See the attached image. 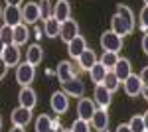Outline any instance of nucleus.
Listing matches in <instances>:
<instances>
[{"label": "nucleus", "instance_id": "f257e3e1", "mask_svg": "<svg viewBox=\"0 0 148 132\" xmlns=\"http://www.w3.org/2000/svg\"><path fill=\"white\" fill-rule=\"evenodd\" d=\"M36 77V67L30 65L28 61H22L16 65V81L20 87H28Z\"/></svg>", "mask_w": 148, "mask_h": 132}, {"label": "nucleus", "instance_id": "f03ea898", "mask_svg": "<svg viewBox=\"0 0 148 132\" xmlns=\"http://www.w3.org/2000/svg\"><path fill=\"white\" fill-rule=\"evenodd\" d=\"M101 47L105 49V51H121L123 49V38L121 36H116V34L113 32V30H107V32L101 34Z\"/></svg>", "mask_w": 148, "mask_h": 132}, {"label": "nucleus", "instance_id": "7ed1b4c3", "mask_svg": "<svg viewBox=\"0 0 148 132\" xmlns=\"http://www.w3.org/2000/svg\"><path fill=\"white\" fill-rule=\"evenodd\" d=\"M93 101L99 109H109L111 107V101H113V93L105 87L103 83L95 85V93H93Z\"/></svg>", "mask_w": 148, "mask_h": 132}, {"label": "nucleus", "instance_id": "20e7f679", "mask_svg": "<svg viewBox=\"0 0 148 132\" xmlns=\"http://www.w3.org/2000/svg\"><path fill=\"white\" fill-rule=\"evenodd\" d=\"M20 12H22V22L28 26V24H36L42 16H40V6L38 2H26L24 6H20Z\"/></svg>", "mask_w": 148, "mask_h": 132}, {"label": "nucleus", "instance_id": "39448f33", "mask_svg": "<svg viewBox=\"0 0 148 132\" xmlns=\"http://www.w3.org/2000/svg\"><path fill=\"white\" fill-rule=\"evenodd\" d=\"M49 107H51V110H53L56 114H63V112H67V109H69L67 95H65L63 91H56V93H51Z\"/></svg>", "mask_w": 148, "mask_h": 132}, {"label": "nucleus", "instance_id": "423d86ee", "mask_svg": "<svg viewBox=\"0 0 148 132\" xmlns=\"http://www.w3.org/2000/svg\"><path fill=\"white\" fill-rule=\"evenodd\" d=\"M51 16H53L59 24L69 20V18H71V4H69V0H57V2H53V6H51Z\"/></svg>", "mask_w": 148, "mask_h": 132}, {"label": "nucleus", "instance_id": "0eeeda50", "mask_svg": "<svg viewBox=\"0 0 148 132\" xmlns=\"http://www.w3.org/2000/svg\"><path fill=\"white\" fill-rule=\"evenodd\" d=\"M75 36H79V24L75 22V20H65V22H61V26H59V38L65 42V44H69Z\"/></svg>", "mask_w": 148, "mask_h": 132}, {"label": "nucleus", "instance_id": "6e6552de", "mask_svg": "<svg viewBox=\"0 0 148 132\" xmlns=\"http://www.w3.org/2000/svg\"><path fill=\"white\" fill-rule=\"evenodd\" d=\"M61 87H63V93L67 97H77V99H81L83 93H85V85H83V81L79 77H73V79H69V81H65V83H61Z\"/></svg>", "mask_w": 148, "mask_h": 132}, {"label": "nucleus", "instance_id": "1a4fd4ad", "mask_svg": "<svg viewBox=\"0 0 148 132\" xmlns=\"http://www.w3.org/2000/svg\"><path fill=\"white\" fill-rule=\"evenodd\" d=\"M95 110H97V105H95V101L87 99V97H81L79 103H77V114H79L81 120H91V116L95 114Z\"/></svg>", "mask_w": 148, "mask_h": 132}, {"label": "nucleus", "instance_id": "9d476101", "mask_svg": "<svg viewBox=\"0 0 148 132\" xmlns=\"http://www.w3.org/2000/svg\"><path fill=\"white\" fill-rule=\"evenodd\" d=\"M10 118H12V126H22V128H26L30 124V120H32V110L24 109V107H16V109L12 110Z\"/></svg>", "mask_w": 148, "mask_h": 132}, {"label": "nucleus", "instance_id": "9b49d317", "mask_svg": "<svg viewBox=\"0 0 148 132\" xmlns=\"http://www.w3.org/2000/svg\"><path fill=\"white\" fill-rule=\"evenodd\" d=\"M2 20H4L6 26H10V28L18 26V24H24L22 22V12H20V6H8V4H6V8L2 10Z\"/></svg>", "mask_w": 148, "mask_h": 132}, {"label": "nucleus", "instance_id": "f8f14e48", "mask_svg": "<svg viewBox=\"0 0 148 132\" xmlns=\"http://www.w3.org/2000/svg\"><path fill=\"white\" fill-rule=\"evenodd\" d=\"M18 103H20V107L24 109H34L36 105H38V97H36V91L30 85L28 87H22L20 89V93H18Z\"/></svg>", "mask_w": 148, "mask_h": 132}, {"label": "nucleus", "instance_id": "ddd939ff", "mask_svg": "<svg viewBox=\"0 0 148 132\" xmlns=\"http://www.w3.org/2000/svg\"><path fill=\"white\" fill-rule=\"evenodd\" d=\"M89 124H91V128H95V130L107 132V128H109V112H107V109H97L95 110V114L91 116Z\"/></svg>", "mask_w": 148, "mask_h": 132}, {"label": "nucleus", "instance_id": "4468645a", "mask_svg": "<svg viewBox=\"0 0 148 132\" xmlns=\"http://www.w3.org/2000/svg\"><path fill=\"white\" fill-rule=\"evenodd\" d=\"M0 57H2V61L8 67H16L20 63V49H18V45H14V44L6 45L4 51L0 53Z\"/></svg>", "mask_w": 148, "mask_h": 132}, {"label": "nucleus", "instance_id": "2eb2a0df", "mask_svg": "<svg viewBox=\"0 0 148 132\" xmlns=\"http://www.w3.org/2000/svg\"><path fill=\"white\" fill-rule=\"evenodd\" d=\"M113 73L116 75V79L123 83V81H126V79L132 75V67H130V61L128 59H125V57H121L119 61H116V65L113 67Z\"/></svg>", "mask_w": 148, "mask_h": 132}, {"label": "nucleus", "instance_id": "dca6fc26", "mask_svg": "<svg viewBox=\"0 0 148 132\" xmlns=\"http://www.w3.org/2000/svg\"><path fill=\"white\" fill-rule=\"evenodd\" d=\"M85 49H87V42H85L83 36H75L67 44V53H69V57H73V59H77Z\"/></svg>", "mask_w": 148, "mask_h": 132}, {"label": "nucleus", "instance_id": "f3484780", "mask_svg": "<svg viewBox=\"0 0 148 132\" xmlns=\"http://www.w3.org/2000/svg\"><path fill=\"white\" fill-rule=\"evenodd\" d=\"M123 85H125V93L128 95V97H136V95H140V91H142V81H140V77L138 75H130V77L126 79V81H123Z\"/></svg>", "mask_w": 148, "mask_h": 132}, {"label": "nucleus", "instance_id": "a211bd4d", "mask_svg": "<svg viewBox=\"0 0 148 132\" xmlns=\"http://www.w3.org/2000/svg\"><path fill=\"white\" fill-rule=\"evenodd\" d=\"M28 38H30V30H28V26L26 24H18V26H14L12 28V44L14 45H24L28 42Z\"/></svg>", "mask_w": 148, "mask_h": 132}, {"label": "nucleus", "instance_id": "6ab92c4d", "mask_svg": "<svg viewBox=\"0 0 148 132\" xmlns=\"http://www.w3.org/2000/svg\"><path fill=\"white\" fill-rule=\"evenodd\" d=\"M97 61H99V59H97V53L93 51L91 47H87V49H85V51L77 57V63H79V67L83 69V71H89V69H91Z\"/></svg>", "mask_w": 148, "mask_h": 132}, {"label": "nucleus", "instance_id": "aec40b11", "mask_svg": "<svg viewBox=\"0 0 148 132\" xmlns=\"http://www.w3.org/2000/svg\"><path fill=\"white\" fill-rule=\"evenodd\" d=\"M42 59H44V47L40 44H32L26 51V61L36 67L38 63H42Z\"/></svg>", "mask_w": 148, "mask_h": 132}, {"label": "nucleus", "instance_id": "412c9836", "mask_svg": "<svg viewBox=\"0 0 148 132\" xmlns=\"http://www.w3.org/2000/svg\"><path fill=\"white\" fill-rule=\"evenodd\" d=\"M57 79H59V83H65V81H69V79L77 77L75 75V71H73V63L71 61H61L59 65H57Z\"/></svg>", "mask_w": 148, "mask_h": 132}, {"label": "nucleus", "instance_id": "4be33fe9", "mask_svg": "<svg viewBox=\"0 0 148 132\" xmlns=\"http://www.w3.org/2000/svg\"><path fill=\"white\" fill-rule=\"evenodd\" d=\"M111 30H113L116 36H121V38H125V36H128L130 34V30H128V26H126V22L119 16V14H114L113 18H111Z\"/></svg>", "mask_w": 148, "mask_h": 132}, {"label": "nucleus", "instance_id": "5701e85b", "mask_svg": "<svg viewBox=\"0 0 148 132\" xmlns=\"http://www.w3.org/2000/svg\"><path fill=\"white\" fill-rule=\"evenodd\" d=\"M116 14L123 18L126 22V26H128V30H130V34L134 32V14H132V10L126 6V4H119L116 6Z\"/></svg>", "mask_w": 148, "mask_h": 132}, {"label": "nucleus", "instance_id": "b1692460", "mask_svg": "<svg viewBox=\"0 0 148 132\" xmlns=\"http://www.w3.org/2000/svg\"><path fill=\"white\" fill-rule=\"evenodd\" d=\"M59 26L61 24L57 22L53 16H49V18L44 20V34H46L47 38H57L59 36Z\"/></svg>", "mask_w": 148, "mask_h": 132}, {"label": "nucleus", "instance_id": "393cba45", "mask_svg": "<svg viewBox=\"0 0 148 132\" xmlns=\"http://www.w3.org/2000/svg\"><path fill=\"white\" fill-rule=\"evenodd\" d=\"M121 57L116 51H103L101 59H99V63H103V67L107 69V71H113V67L116 65V61H119Z\"/></svg>", "mask_w": 148, "mask_h": 132}, {"label": "nucleus", "instance_id": "a878e982", "mask_svg": "<svg viewBox=\"0 0 148 132\" xmlns=\"http://www.w3.org/2000/svg\"><path fill=\"white\" fill-rule=\"evenodd\" d=\"M51 126H53V118H51L49 114H44V112H42V114L36 118V132H49Z\"/></svg>", "mask_w": 148, "mask_h": 132}, {"label": "nucleus", "instance_id": "bb28decb", "mask_svg": "<svg viewBox=\"0 0 148 132\" xmlns=\"http://www.w3.org/2000/svg\"><path fill=\"white\" fill-rule=\"evenodd\" d=\"M105 75H107V69H105V67H103V63H99V61H97V63L89 69V77H91V81L95 83V85L103 83Z\"/></svg>", "mask_w": 148, "mask_h": 132}, {"label": "nucleus", "instance_id": "cd10ccee", "mask_svg": "<svg viewBox=\"0 0 148 132\" xmlns=\"http://www.w3.org/2000/svg\"><path fill=\"white\" fill-rule=\"evenodd\" d=\"M103 85L109 89L111 93H114V91L119 89V85H121V81L116 79V75H114L113 71H107V75H105V79H103Z\"/></svg>", "mask_w": 148, "mask_h": 132}, {"label": "nucleus", "instance_id": "c85d7f7f", "mask_svg": "<svg viewBox=\"0 0 148 132\" xmlns=\"http://www.w3.org/2000/svg\"><path fill=\"white\" fill-rule=\"evenodd\" d=\"M128 128H130V132H146V128H144V120H142V114H134V116L128 120Z\"/></svg>", "mask_w": 148, "mask_h": 132}, {"label": "nucleus", "instance_id": "c756f323", "mask_svg": "<svg viewBox=\"0 0 148 132\" xmlns=\"http://www.w3.org/2000/svg\"><path fill=\"white\" fill-rule=\"evenodd\" d=\"M38 6H40V16L46 20V18H49L51 16V0H42V2H38Z\"/></svg>", "mask_w": 148, "mask_h": 132}, {"label": "nucleus", "instance_id": "7c9ffc66", "mask_svg": "<svg viewBox=\"0 0 148 132\" xmlns=\"http://www.w3.org/2000/svg\"><path fill=\"white\" fill-rule=\"evenodd\" d=\"M71 132H91V124H89L87 120L77 118V120L71 124Z\"/></svg>", "mask_w": 148, "mask_h": 132}, {"label": "nucleus", "instance_id": "2f4dec72", "mask_svg": "<svg viewBox=\"0 0 148 132\" xmlns=\"http://www.w3.org/2000/svg\"><path fill=\"white\" fill-rule=\"evenodd\" d=\"M0 40L4 42V45H10L12 44V28H10V26L4 24V26L0 28Z\"/></svg>", "mask_w": 148, "mask_h": 132}, {"label": "nucleus", "instance_id": "473e14b6", "mask_svg": "<svg viewBox=\"0 0 148 132\" xmlns=\"http://www.w3.org/2000/svg\"><path fill=\"white\" fill-rule=\"evenodd\" d=\"M140 26H142V30H148V6L146 4L140 10Z\"/></svg>", "mask_w": 148, "mask_h": 132}, {"label": "nucleus", "instance_id": "72a5a7b5", "mask_svg": "<svg viewBox=\"0 0 148 132\" xmlns=\"http://www.w3.org/2000/svg\"><path fill=\"white\" fill-rule=\"evenodd\" d=\"M138 77H140V81H142V85H148V65L140 71V75H138Z\"/></svg>", "mask_w": 148, "mask_h": 132}, {"label": "nucleus", "instance_id": "f704fd0d", "mask_svg": "<svg viewBox=\"0 0 148 132\" xmlns=\"http://www.w3.org/2000/svg\"><path fill=\"white\" fill-rule=\"evenodd\" d=\"M49 132H65V128L59 124V120H53V126H51V130Z\"/></svg>", "mask_w": 148, "mask_h": 132}, {"label": "nucleus", "instance_id": "c9c22d12", "mask_svg": "<svg viewBox=\"0 0 148 132\" xmlns=\"http://www.w3.org/2000/svg\"><path fill=\"white\" fill-rule=\"evenodd\" d=\"M6 71H8V65H6V63L2 61V57H0V79L6 75Z\"/></svg>", "mask_w": 148, "mask_h": 132}, {"label": "nucleus", "instance_id": "e433bc0d", "mask_svg": "<svg viewBox=\"0 0 148 132\" xmlns=\"http://www.w3.org/2000/svg\"><path fill=\"white\" fill-rule=\"evenodd\" d=\"M142 51L148 55V34H144V38H142Z\"/></svg>", "mask_w": 148, "mask_h": 132}, {"label": "nucleus", "instance_id": "4c0bfd02", "mask_svg": "<svg viewBox=\"0 0 148 132\" xmlns=\"http://www.w3.org/2000/svg\"><path fill=\"white\" fill-rule=\"evenodd\" d=\"M114 132H130V128H128V124H119Z\"/></svg>", "mask_w": 148, "mask_h": 132}, {"label": "nucleus", "instance_id": "58836bf2", "mask_svg": "<svg viewBox=\"0 0 148 132\" xmlns=\"http://www.w3.org/2000/svg\"><path fill=\"white\" fill-rule=\"evenodd\" d=\"M4 2H6L8 6H20V4H22L24 0H4Z\"/></svg>", "mask_w": 148, "mask_h": 132}, {"label": "nucleus", "instance_id": "ea45409f", "mask_svg": "<svg viewBox=\"0 0 148 132\" xmlns=\"http://www.w3.org/2000/svg\"><path fill=\"white\" fill-rule=\"evenodd\" d=\"M140 95H142V97H144V99L148 101V85H144V87H142V91H140Z\"/></svg>", "mask_w": 148, "mask_h": 132}, {"label": "nucleus", "instance_id": "a19ab883", "mask_svg": "<svg viewBox=\"0 0 148 132\" xmlns=\"http://www.w3.org/2000/svg\"><path fill=\"white\" fill-rule=\"evenodd\" d=\"M142 120H144V128H146V132H148V110L142 114Z\"/></svg>", "mask_w": 148, "mask_h": 132}, {"label": "nucleus", "instance_id": "79ce46f5", "mask_svg": "<svg viewBox=\"0 0 148 132\" xmlns=\"http://www.w3.org/2000/svg\"><path fill=\"white\" fill-rule=\"evenodd\" d=\"M10 132H26V130H24L22 126H12V128H10Z\"/></svg>", "mask_w": 148, "mask_h": 132}, {"label": "nucleus", "instance_id": "37998d69", "mask_svg": "<svg viewBox=\"0 0 148 132\" xmlns=\"http://www.w3.org/2000/svg\"><path fill=\"white\" fill-rule=\"evenodd\" d=\"M4 47H6V45H4V42H2V40H0V53L4 51Z\"/></svg>", "mask_w": 148, "mask_h": 132}, {"label": "nucleus", "instance_id": "c03bdc74", "mask_svg": "<svg viewBox=\"0 0 148 132\" xmlns=\"http://www.w3.org/2000/svg\"><path fill=\"white\" fill-rule=\"evenodd\" d=\"M0 22H2V8H0Z\"/></svg>", "mask_w": 148, "mask_h": 132}, {"label": "nucleus", "instance_id": "a18cd8bd", "mask_svg": "<svg viewBox=\"0 0 148 132\" xmlns=\"http://www.w3.org/2000/svg\"><path fill=\"white\" fill-rule=\"evenodd\" d=\"M0 128H2V118H0Z\"/></svg>", "mask_w": 148, "mask_h": 132}, {"label": "nucleus", "instance_id": "49530a36", "mask_svg": "<svg viewBox=\"0 0 148 132\" xmlns=\"http://www.w3.org/2000/svg\"><path fill=\"white\" fill-rule=\"evenodd\" d=\"M144 4H146V6H148V0H144Z\"/></svg>", "mask_w": 148, "mask_h": 132}, {"label": "nucleus", "instance_id": "de8ad7c7", "mask_svg": "<svg viewBox=\"0 0 148 132\" xmlns=\"http://www.w3.org/2000/svg\"><path fill=\"white\" fill-rule=\"evenodd\" d=\"M65 132H71V128H69V130H65Z\"/></svg>", "mask_w": 148, "mask_h": 132}]
</instances>
